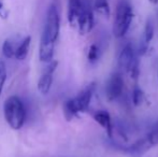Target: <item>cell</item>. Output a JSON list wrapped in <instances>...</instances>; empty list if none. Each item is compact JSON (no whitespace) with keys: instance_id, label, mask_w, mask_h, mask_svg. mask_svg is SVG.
Here are the masks:
<instances>
[{"instance_id":"cell-1","label":"cell","mask_w":158,"mask_h":157,"mask_svg":"<svg viewBox=\"0 0 158 157\" xmlns=\"http://www.w3.org/2000/svg\"><path fill=\"white\" fill-rule=\"evenodd\" d=\"M60 29V17L56 4L52 3L48 6L44 22L43 31L39 48V58L42 63L48 64L53 60L55 43L59 36Z\"/></svg>"},{"instance_id":"cell-2","label":"cell","mask_w":158,"mask_h":157,"mask_svg":"<svg viewBox=\"0 0 158 157\" xmlns=\"http://www.w3.org/2000/svg\"><path fill=\"white\" fill-rule=\"evenodd\" d=\"M95 92V83L86 86L77 97L67 100L64 103V113L67 121H71L82 112L88 109Z\"/></svg>"},{"instance_id":"cell-3","label":"cell","mask_w":158,"mask_h":157,"mask_svg":"<svg viewBox=\"0 0 158 157\" xmlns=\"http://www.w3.org/2000/svg\"><path fill=\"white\" fill-rule=\"evenodd\" d=\"M3 114L6 123L12 129L19 130L24 126L26 109L23 101L16 96H11L4 101Z\"/></svg>"},{"instance_id":"cell-4","label":"cell","mask_w":158,"mask_h":157,"mask_svg":"<svg viewBox=\"0 0 158 157\" xmlns=\"http://www.w3.org/2000/svg\"><path fill=\"white\" fill-rule=\"evenodd\" d=\"M133 17V10L129 0H118L115 10L113 35L115 38H123L129 30Z\"/></svg>"},{"instance_id":"cell-5","label":"cell","mask_w":158,"mask_h":157,"mask_svg":"<svg viewBox=\"0 0 158 157\" xmlns=\"http://www.w3.org/2000/svg\"><path fill=\"white\" fill-rule=\"evenodd\" d=\"M118 65L123 71H125L132 80L139 76V64L135 52L131 44H127L121 51L118 56Z\"/></svg>"},{"instance_id":"cell-6","label":"cell","mask_w":158,"mask_h":157,"mask_svg":"<svg viewBox=\"0 0 158 157\" xmlns=\"http://www.w3.org/2000/svg\"><path fill=\"white\" fill-rule=\"evenodd\" d=\"M158 144V123L154 126L152 130L143 138L139 139L135 143L127 147V151L131 154H142L150 151L152 147Z\"/></svg>"},{"instance_id":"cell-7","label":"cell","mask_w":158,"mask_h":157,"mask_svg":"<svg viewBox=\"0 0 158 157\" xmlns=\"http://www.w3.org/2000/svg\"><path fill=\"white\" fill-rule=\"evenodd\" d=\"M92 6L89 0H69L68 2V21L73 28H77L80 17L88 8Z\"/></svg>"},{"instance_id":"cell-8","label":"cell","mask_w":158,"mask_h":157,"mask_svg":"<svg viewBox=\"0 0 158 157\" xmlns=\"http://www.w3.org/2000/svg\"><path fill=\"white\" fill-rule=\"evenodd\" d=\"M124 89L123 76L119 72H115L109 78L106 85V95L109 101L116 100Z\"/></svg>"},{"instance_id":"cell-9","label":"cell","mask_w":158,"mask_h":157,"mask_svg":"<svg viewBox=\"0 0 158 157\" xmlns=\"http://www.w3.org/2000/svg\"><path fill=\"white\" fill-rule=\"evenodd\" d=\"M58 63L55 60H52L48 64V67L45 68L43 74L38 81V89L42 95H46L50 92L53 84V78H54V72L57 68Z\"/></svg>"},{"instance_id":"cell-10","label":"cell","mask_w":158,"mask_h":157,"mask_svg":"<svg viewBox=\"0 0 158 157\" xmlns=\"http://www.w3.org/2000/svg\"><path fill=\"white\" fill-rule=\"evenodd\" d=\"M94 119L101 126L102 128L106 130L109 137L112 136V131H113V124L111 121V116L109 114V112L104 111V110H99V111L95 112L94 113Z\"/></svg>"},{"instance_id":"cell-11","label":"cell","mask_w":158,"mask_h":157,"mask_svg":"<svg viewBox=\"0 0 158 157\" xmlns=\"http://www.w3.org/2000/svg\"><path fill=\"white\" fill-rule=\"evenodd\" d=\"M30 42H31V38L29 36L26 37L25 39L22 40V42L17 46L16 53H15V58L17 60H24L27 57L28 52H29L30 48Z\"/></svg>"},{"instance_id":"cell-12","label":"cell","mask_w":158,"mask_h":157,"mask_svg":"<svg viewBox=\"0 0 158 157\" xmlns=\"http://www.w3.org/2000/svg\"><path fill=\"white\" fill-rule=\"evenodd\" d=\"M94 10L99 15L108 19L111 14L110 6L106 0H95L94 1Z\"/></svg>"},{"instance_id":"cell-13","label":"cell","mask_w":158,"mask_h":157,"mask_svg":"<svg viewBox=\"0 0 158 157\" xmlns=\"http://www.w3.org/2000/svg\"><path fill=\"white\" fill-rule=\"evenodd\" d=\"M16 50H17V46L15 48L14 42L10 39L6 40L3 42V44H2V53H3V55L6 58H13V57H15Z\"/></svg>"},{"instance_id":"cell-14","label":"cell","mask_w":158,"mask_h":157,"mask_svg":"<svg viewBox=\"0 0 158 157\" xmlns=\"http://www.w3.org/2000/svg\"><path fill=\"white\" fill-rule=\"evenodd\" d=\"M153 37H154V24L152 19H148L145 27H144V44L148 45L152 41Z\"/></svg>"},{"instance_id":"cell-15","label":"cell","mask_w":158,"mask_h":157,"mask_svg":"<svg viewBox=\"0 0 158 157\" xmlns=\"http://www.w3.org/2000/svg\"><path fill=\"white\" fill-rule=\"evenodd\" d=\"M131 97H132L133 105H140L142 103V101H143V99H144V94H143V92H142L141 88L135 86V87L133 88V90H132V95H131Z\"/></svg>"},{"instance_id":"cell-16","label":"cell","mask_w":158,"mask_h":157,"mask_svg":"<svg viewBox=\"0 0 158 157\" xmlns=\"http://www.w3.org/2000/svg\"><path fill=\"white\" fill-rule=\"evenodd\" d=\"M87 58L90 63H95L98 58H99V48L96 44H92L88 50V54H87Z\"/></svg>"},{"instance_id":"cell-17","label":"cell","mask_w":158,"mask_h":157,"mask_svg":"<svg viewBox=\"0 0 158 157\" xmlns=\"http://www.w3.org/2000/svg\"><path fill=\"white\" fill-rule=\"evenodd\" d=\"M6 68L3 61L0 60V96L2 94V89H3L4 83H6Z\"/></svg>"},{"instance_id":"cell-18","label":"cell","mask_w":158,"mask_h":157,"mask_svg":"<svg viewBox=\"0 0 158 157\" xmlns=\"http://www.w3.org/2000/svg\"><path fill=\"white\" fill-rule=\"evenodd\" d=\"M9 16L8 9L6 8V4H4L3 0H0V17L2 19H6Z\"/></svg>"},{"instance_id":"cell-19","label":"cell","mask_w":158,"mask_h":157,"mask_svg":"<svg viewBox=\"0 0 158 157\" xmlns=\"http://www.w3.org/2000/svg\"><path fill=\"white\" fill-rule=\"evenodd\" d=\"M148 1H150L151 3H153V4H156L158 2V0H148Z\"/></svg>"}]
</instances>
